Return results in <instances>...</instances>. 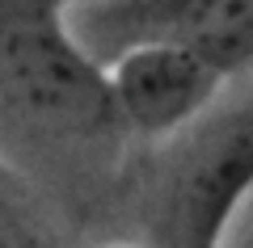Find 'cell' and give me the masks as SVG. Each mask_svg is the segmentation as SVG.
I'll return each mask as SVG.
<instances>
[{
	"instance_id": "obj_6",
	"label": "cell",
	"mask_w": 253,
	"mask_h": 248,
	"mask_svg": "<svg viewBox=\"0 0 253 248\" xmlns=\"http://www.w3.org/2000/svg\"><path fill=\"white\" fill-rule=\"evenodd\" d=\"M236 248H253V227H249V231H245V236H241V240H236Z\"/></svg>"
},
{
	"instance_id": "obj_5",
	"label": "cell",
	"mask_w": 253,
	"mask_h": 248,
	"mask_svg": "<svg viewBox=\"0 0 253 248\" xmlns=\"http://www.w3.org/2000/svg\"><path fill=\"white\" fill-rule=\"evenodd\" d=\"M0 248H55L38 219L26 214L9 194H0Z\"/></svg>"
},
{
	"instance_id": "obj_4",
	"label": "cell",
	"mask_w": 253,
	"mask_h": 248,
	"mask_svg": "<svg viewBox=\"0 0 253 248\" xmlns=\"http://www.w3.org/2000/svg\"><path fill=\"white\" fill-rule=\"evenodd\" d=\"M110 84L126 131L161 139L207 114L224 71L181 46H135L110 63Z\"/></svg>"
},
{
	"instance_id": "obj_2",
	"label": "cell",
	"mask_w": 253,
	"mask_h": 248,
	"mask_svg": "<svg viewBox=\"0 0 253 248\" xmlns=\"http://www.w3.org/2000/svg\"><path fill=\"white\" fill-rule=\"evenodd\" d=\"M253 194V97L203 114L169 160L156 194L161 248H228L241 202Z\"/></svg>"
},
{
	"instance_id": "obj_1",
	"label": "cell",
	"mask_w": 253,
	"mask_h": 248,
	"mask_svg": "<svg viewBox=\"0 0 253 248\" xmlns=\"http://www.w3.org/2000/svg\"><path fill=\"white\" fill-rule=\"evenodd\" d=\"M81 0H0V135L17 147H68L123 135L110 68L72 30Z\"/></svg>"
},
{
	"instance_id": "obj_3",
	"label": "cell",
	"mask_w": 253,
	"mask_h": 248,
	"mask_svg": "<svg viewBox=\"0 0 253 248\" xmlns=\"http://www.w3.org/2000/svg\"><path fill=\"white\" fill-rule=\"evenodd\" d=\"M72 30L101 68L135 46H181L224 76L253 68V0H81Z\"/></svg>"
}]
</instances>
